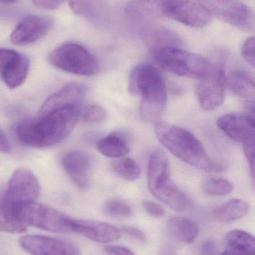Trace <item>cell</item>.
Wrapping results in <instances>:
<instances>
[{"label":"cell","mask_w":255,"mask_h":255,"mask_svg":"<svg viewBox=\"0 0 255 255\" xmlns=\"http://www.w3.org/2000/svg\"><path fill=\"white\" fill-rule=\"evenodd\" d=\"M81 106L54 111L18 123L15 128L19 142L34 148H46L64 141L80 119Z\"/></svg>","instance_id":"6da1fadb"},{"label":"cell","mask_w":255,"mask_h":255,"mask_svg":"<svg viewBox=\"0 0 255 255\" xmlns=\"http://www.w3.org/2000/svg\"><path fill=\"white\" fill-rule=\"evenodd\" d=\"M129 90L140 96L139 112L142 120L158 122L167 103L166 82L160 70L149 64L135 67L130 73Z\"/></svg>","instance_id":"7a4b0ae2"},{"label":"cell","mask_w":255,"mask_h":255,"mask_svg":"<svg viewBox=\"0 0 255 255\" xmlns=\"http://www.w3.org/2000/svg\"><path fill=\"white\" fill-rule=\"evenodd\" d=\"M155 133L160 142L174 156L187 164L205 171L217 169V164L202 142L189 130L158 121L155 124Z\"/></svg>","instance_id":"3957f363"},{"label":"cell","mask_w":255,"mask_h":255,"mask_svg":"<svg viewBox=\"0 0 255 255\" xmlns=\"http://www.w3.org/2000/svg\"><path fill=\"white\" fill-rule=\"evenodd\" d=\"M148 186L153 196L174 211H184L188 208V197L171 178L169 159L160 150L150 157Z\"/></svg>","instance_id":"277c9868"},{"label":"cell","mask_w":255,"mask_h":255,"mask_svg":"<svg viewBox=\"0 0 255 255\" xmlns=\"http://www.w3.org/2000/svg\"><path fill=\"white\" fill-rule=\"evenodd\" d=\"M154 60L163 70L182 77L198 80L210 77L218 70L211 61L197 54L170 47L153 52Z\"/></svg>","instance_id":"5b68a950"},{"label":"cell","mask_w":255,"mask_h":255,"mask_svg":"<svg viewBox=\"0 0 255 255\" xmlns=\"http://www.w3.org/2000/svg\"><path fill=\"white\" fill-rule=\"evenodd\" d=\"M3 209L25 226L55 233H68L69 217L48 205L36 202H25Z\"/></svg>","instance_id":"8992f818"},{"label":"cell","mask_w":255,"mask_h":255,"mask_svg":"<svg viewBox=\"0 0 255 255\" xmlns=\"http://www.w3.org/2000/svg\"><path fill=\"white\" fill-rule=\"evenodd\" d=\"M48 61L54 67L79 76H94L99 70L94 55L79 43H66L58 46L50 52Z\"/></svg>","instance_id":"52a82bcc"},{"label":"cell","mask_w":255,"mask_h":255,"mask_svg":"<svg viewBox=\"0 0 255 255\" xmlns=\"http://www.w3.org/2000/svg\"><path fill=\"white\" fill-rule=\"evenodd\" d=\"M211 14L244 31L255 29L253 10L241 0H199Z\"/></svg>","instance_id":"ba28073f"},{"label":"cell","mask_w":255,"mask_h":255,"mask_svg":"<svg viewBox=\"0 0 255 255\" xmlns=\"http://www.w3.org/2000/svg\"><path fill=\"white\" fill-rule=\"evenodd\" d=\"M40 185L31 171L18 169L13 172L1 201L4 208L25 202H35L40 196Z\"/></svg>","instance_id":"9c48e42d"},{"label":"cell","mask_w":255,"mask_h":255,"mask_svg":"<svg viewBox=\"0 0 255 255\" xmlns=\"http://www.w3.org/2000/svg\"><path fill=\"white\" fill-rule=\"evenodd\" d=\"M164 16L193 28L206 26L212 20L211 12L200 2L190 0L163 1Z\"/></svg>","instance_id":"30bf717a"},{"label":"cell","mask_w":255,"mask_h":255,"mask_svg":"<svg viewBox=\"0 0 255 255\" xmlns=\"http://www.w3.org/2000/svg\"><path fill=\"white\" fill-rule=\"evenodd\" d=\"M19 246L31 255H80L81 250L75 243L61 238L43 235H25L20 238Z\"/></svg>","instance_id":"8fae6325"},{"label":"cell","mask_w":255,"mask_h":255,"mask_svg":"<svg viewBox=\"0 0 255 255\" xmlns=\"http://www.w3.org/2000/svg\"><path fill=\"white\" fill-rule=\"evenodd\" d=\"M53 25V19L48 16H28L22 18L10 36L16 46H26L43 38Z\"/></svg>","instance_id":"7c38bea8"},{"label":"cell","mask_w":255,"mask_h":255,"mask_svg":"<svg viewBox=\"0 0 255 255\" xmlns=\"http://www.w3.org/2000/svg\"><path fill=\"white\" fill-rule=\"evenodd\" d=\"M226 87V76L219 68L212 76L199 80L196 92L201 108L210 112L221 106L224 103Z\"/></svg>","instance_id":"4fadbf2b"},{"label":"cell","mask_w":255,"mask_h":255,"mask_svg":"<svg viewBox=\"0 0 255 255\" xmlns=\"http://www.w3.org/2000/svg\"><path fill=\"white\" fill-rule=\"evenodd\" d=\"M68 226L70 232L100 244H111L121 238L119 229L103 222L69 217Z\"/></svg>","instance_id":"5bb4252c"},{"label":"cell","mask_w":255,"mask_h":255,"mask_svg":"<svg viewBox=\"0 0 255 255\" xmlns=\"http://www.w3.org/2000/svg\"><path fill=\"white\" fill-rule=\"evenodd\" d=\"M217 127L229 138L244 144L255 140V119L253 115L229 114L217 120Z\"/></svg>","instance_id":"9a60e30c"},{"label":"cell","mask_w":255,"mask_h":255,"mask_svg":"<svg viewBox=\"0 0 255 255\" xmlns=\"http://www.w3.org/2000/svg\"><path fill=\"white\" fill-rule=\"evenodd\" d=\"M61 162L66 173L78 188L85 190L89 187L92 160L86 151H69L63 156Z\"/></svg>","instance_id":"2e32d148"},{"label":"cell","mask_w":255,"mask_h":255,"mask_svg":"<svg viewBox=\"0 0 255 255\" xmlns=\"http://www.w3.org/2000/svg\"><path fill=\"white\" fill-rule=\"evenodd\" d=\"M86 93L85 85L79 83L69 84L45 100L39 110L38 116L70 106H81Z\"/></svg>","instance_id":"e0dca14e"},{"label":"cell","mask_w":255,"mask_h":255,"mask_svg":"<svg viewBox=\"0 0 255 255\" xmlns=\"http://www.w3.org/2000/svg\"><path fill=\"white\" fill-rule=\"evenodd\" d=\"M69 6L75 14L95 25H106L109 20L106 0H69Z\"/></svg>","instance_id":"ac0fdd59"},{"label":"cell","mask_w":255,"mask_h":255,"mask_svg":"<svg viewBox=\"0 0 255 255\" xmlns=\"http://www.w3.org/2000/svg\"><path fill=\"white\" fill-rule=\"evenodd\" d=\"M124 11L137 23H148L164 16L161 0H132L126 4Z\"/></svg>","instance_id":"d6986e66"},{"label":"cell","mask_w":255,"mask_h":255,"mask_svg":"<svg viewBox=\"0 0 255 255\" xmlns=\"http://www.w3.org/2000/svg\"><path fill=\"white\" fill-rule=\"evenodd\" d=\"M142 37L151 52L165 48H180L181 37L169 28L162 26H148L142 31Z\"/></svg>","instance_id":"ffe728a7"},{"label":"cell","mask_w":255,"mask_h":255,"mask_svg":"<svg viewBox=\"0 0 255 255\" xmlns=\"http://www.w3.org/2000/svg\"><path fill=\"white\" fill-rule=\"evenodd\" d=\"M226 85L241 100L253 106L255 99L254 80L242 70H234L226 77Z\"/></svg>","instance_id":"44dd1931"},{"label":"cell","mask_w":255,"mask_h":255,"mask_svg":"<svg viewBox=\"0 0 255 255\" xmlns=\"http://www.w3.org/2000/svg\"><path fill=\"white\" fill-rule=\"evenodd\" d=\"M167 229L171 237L184 244H192L199 235L197 223L186 217H172L168 221Z\"/></svg>","instance_id":"7402d4cb"},{"label":"cell","mask_w":255,"mask_h":255,"mask_svg":"<svg viewBox=\"0 0 255 255\" xmlns=\"http://www.w3.org/2000/svg\"><path fill=\"white\" fill-rule=\"evenodd\" d=\"M30 61L26 55L19 53L1 74V79L10 89L20 86L29 71Z\"/></svg>","instance_id":"603a6c76"},{"label":"cell","mask_w":255,"mask_h":255,"mask_svg":"<svg viewBox=\"0 0 255 255\" xmlns=\"http://www.w3.org/2000/svg\"><path fill=\"white\" fill-rule=\"evenodd\" d=\"M97 149L106 157L121 158L130 151L127 139L120 133H109L97 142Z\"/></svg>","instance_id":"cb8c5ba5"},{"label":"cell","mask_w":255,"mask_h":255,"mask_svg":"<svg viewBox=\"0 0 255 255\" xmlns=\"http://www.w3.org/2000/svg\"><path fill=\"white\" fill-rule=\"evenodd\" d=\"M250 211V205L241 199H232L220 205L213 214L215 219L221 222H232L242 219Z\"/></svg>","instance_id":"d4e9b609"},{"label":"cell","mask_w":255,"mask_h":255,"mask_svg":"<svg viewBox=\"0 0 255 255\" xmlns=\"http://www.w3.org/2000/svg\"><path fill=\"white\" fill-rule=\"evenodd\" d=\"M226 242L228 248L255 255L254 237L245 231L239 230V229L232 231L226 235Z\"/></svg>","instance_id":"484cf974"},{"label":"cell","mask_w":255,"mask_h":255,"mask_svg":"<svg viewBox=\"0 0 255 255\" xmlns=\"http://www.w3.org/2000/svg\"><path fill=\"white\" fill-rule=\"evenodd\" d=\"M112 169L120 177L129 181H136L141 175L140 166L130 157H121L113 162Z\"/></svg>","instance_id":"4316f807"},{"label":"cell","mask_w":255,"mask_h":255,"mask_svg":"<svg viewBox=\"0 0 255 255\" xmlns=\"http://www.w3.org/2000/svg\"><path fill=\"white\" fill-rule=\"evenodd\" d=\"M202 188L208 196H224L233 191L234 185L226 178H210L204 181Z\"/></svg>","instance_id":"83f0119b"},{"label":"cell","mask_w":255,"mask_h":255,"mask_svg":"<svg viewBox=\"0 0 255 255\" xmlns=\"http://www.w3.org/2000/svg\"><path fill=\"white\" fill-rule=\"evenodd\" d=\"M27 226L20 220L3 209L0 205V232L19 234L26 232Z\"/></svg>","instance_id":"f1b7e54d"},{"label":"cell","mask_w":255,"mask_h":255,"mask_svg":"<svg viewBox=\"0 0 255 255\" xmlns=\"http://www.w3.org/2000/svg\"><path fill=\"white\" fill-rule=\"evenodd\" d=\"M106 111L100 105H87L81 109L80 119L87 124H100L106 121Z\"/></svg>","instance_id":"f546056e"},{"label":"cell","mask_w":255,"mask_h":255,"mask_svg":"<svg viewBox=\"0 0 255 255\" xmlns=\"http://www.w3.org/2000/svg\"><path fill=\"white\" fill-rule=\"evenodd\" d=\"M106 216L112 217H127L132 214V208L127 202L120 199L108 201L103 208Z\"/></svg>","instance_id":"4dcf8cb0"},{"label":"cell","mask_w":255,"mask_h":255,"mask_svg":"<svg viewBox=\"0 0 255 255\" xmlns=\"http://www.w3.org/2000/svg\"><path fill=\"white\" fill-rule=\"evenodd\" d=\"M244 59L252 67H255V37H250L245 40L241 49Z\"/></svg>","instance_id":"1f68e13d"},{"label":"cell","mask_w":255,"mask_h":255,"mask_svg":"<svg viewBox=\"0 0 255 255\" xmlns=\"http://www.w3.org/2000/svg\"><path fill=\"white\" fill-rule=\"evenodd\" d=\"M19 52L13 49L0 48V77L10 63L18 56Z\"/></svg>","instance_id":"d6a6232c"},{"label":"cell","mask_w":255,"mask_h":255,"mask_svg":"<svg viewBox=\"0 0 255 255\" xmlns=\"http://www.w3.org/2000/svg\"><path fill=\"white\" fill-rule=\"evenodd\" d=\"M143 208L150 216L154 218H160L164 216V208L156 202L145 201L143 202Z\"/></svg>","instance_id":"836d02e7"},{"label":"cell","mask_w":255,"mask_h":255,"mask_svg":"<svg viewBox=\"0 0 255 255\" xmlns=\"http://www.w3.org/2000/svg\"><path fill=\"white\" fill-rule=\"evenodd\" d=\"M66 0H31L35 7L42 10H55L59 7Z\"/></svg>","instance_id":"e575fe53"},{"label":"cell","mask_w":255,"mask_h":255,"mask_svg":"<svg viewBox=\"0 0 255 255\" xmlns=\"http://www.w3.org/2000/svg\"><path fill=\"white\" fill-rule=\"evenodd\" d=\"M244 145V152L250 165L253 177L255 175V140L246 142Z\"/></svg>","instance_id":"d590c367"},{"label":"cell","mask_w":255,"mask_h":255,"mask_svg":"<svg viewBox=\"0 0 255 255\" xmlns=\"http://www.w3.org/2000/svg\"><path fill=\"white\" fill-rule=\"evenodd\" d=\"M103 250L107 255H135L131 250L121 246L108 245Z\"/></svg>","instance_id":"8d00e7d4"},{"label":"cell","mask_w":255,"mask_h":255,"mask_svg":"<svg viewBox=\"0 0 255 255\" xmlns=\"http://www.w3.org/2000/svg\"><path fill=\"white\" fill-rule=\"evenodd\" d=\"M122 232L125 234L127 236L133 238V239L136 240L141 243H144L146 241V235L140 229H137L135 227H124L122 229Z\"/></svg>","instance_id":"74e56055"},{"label":"cell","mask_w":255,"mask_h":255,"mask_svg":"<svg viewBox=\"0 0 255 255\" xmlns=\"http://www.w3.org/2000/svg\"><path fill=\"white\" fill-rule=\"evenodd\" d=\"M217 245L214 241H205L199 247V255H217Z\"/></svg>","instance_id":"f35d334b"},{"label":"cell","mask_w":255,"mask_h":255,"mask_svg":"<svg viewBox=\"0 0 255 255\" xmlns=\"http://www.w3.org/2000/svg\"><path fill=\"white\" fill-rule=\"evenodd\" d=\"M10 150H11V146H10V142L5 133L0 128V152H10Z\"/></svg>","instance_id":"ab89813d"},{"label":"cell","mask_w":255,"mask_h":255,"mask_svg":"<svg viewBox=\"0 0 255 255\" xmlns=\"http://www.w3.org/2000/svg\"><path fill=\"white\" fill-rule=\"evenodd\" d=\"M13 16V12L12 10H8L5 7H1L0 6V19H9Z\"/></svg>","instance_id":"60d3db41"},{"label":"cell","mask_w":255,"mask_h":255,"mask_svg":"<svg viewBox=\"0 0 255 255\" xmlns=\"http://www.w3.org/2000/svg\"><path fill=\"white\" fill-rule=\"evenodd\" d=\"M221 255H253L247 254V253H243V252L238 251V250H232L228 248L226 251L223 252Z\"/></svg>","instance_id":"b9f144b4"},{"label":"cell","mask_w":255,"mask_h":255,"mask_svg":"<svg viewBox=\"0 0 255 255\" xmlns=\"http://www.w3.org/2000/svg\"><path fill=\"white\" fill-rule=\"evenodd\" d=\"M161 255H176L173 249L171 247H165L164 250L162 252Z\"/></svg>","instance_id":"7bdbcfd3"},{"label":"cell","mask_w":255,"mask_h":255,"mask_svg":"<svg viewBox=\"0 0 255 255\" xmlns=\"http://www.w3.org/2000/svg\"><path fill=\"white\" fill-rule=\"evenodd\" d=\"M17 1V0H0V2L3 3H12L14 1Z\"/></svg>","instance_id":"ee69618b"},{"label":"cell","mask_w":255,"mask_h":255,"mask_svg":"<svg viewBox=\"0 0 255 255\" xmlns=\"http://www.w3.org/2000/svg\"><path fill=\"white\" fill-rule=\"evenodd\" d=\"M161 1H184V0H161Z\"/></svg>","instance_id":"f6af8a7d"},{"label":"cell","mask_w":255,"mask_h":255,"mask_svg":"<svg viewBox=\"0 0 255 255\" xmlns=\"http://www.w3.org/2000/svg\"><path fill=\"white\" fill-rule=\"evenodd\" d=\"M0 205H1V201H0Z\"/></svg>","instance_id":"bcb514c9"}]
</instances>
